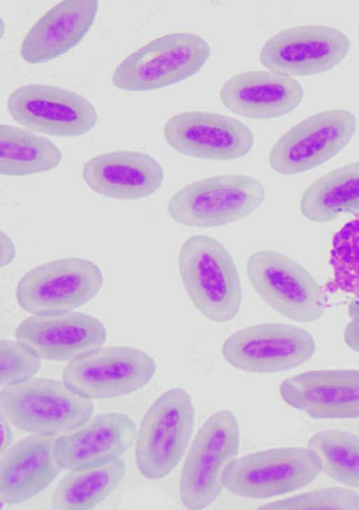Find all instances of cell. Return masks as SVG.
<instances>
[{
  "label": "cell",
  "mask_w": 359,
  "mask_h": 510,
  "mask_svg": "<svg viewBox=\"0 0 359 510\" xmlns=\"http://www.w3.org/2000/svg\"><path fill=\"white\" fill-rule=\"evenodd\" d=\"M178 268L188 296L204 316L217 322L236 316L243 297L240 276L221 242L208 235L190 237L180 249Z\"/></svg>",
  "instance_id": "obj_1"
},
{
  "label": "cell",
  "mask_w": 359,
  "mask_h": 510,
  "mask_svg": "<svg viewBox=\"0 0 359 510\" xmlns=\"http://www.w3.org/2000/svg\"><path fill=\"white\" fill-rule=\"evenodd\" d=\"M92 399L72 391L63 381L36 378L2 388L1 411L18 428L36 435H61L86 422Z\"/></svg>",
  "instance_id": "obj_2"
},
{
  "label": "cell",
  "mask_w": 359,
  "mask_h": 510,
  "mask_svg": "<svg viewBox=\"0 0 359 510\" xmlns=\"http://www.w3.org/2000/svg\"><path fill=\"white\" fill-rule=\"evenodd\" d=\"M210 55L205 39L191 32L158 37L126 57L114 69V85L127 91L164 88L196 74Z\"/></svg>",
  "instance_id": "obj_3"
},
{
  "label": "cell",
  "mask_w": 359,
  "mask_h": 510,
  "mask_svg": "<svg viewBox=\"0 0 359 510\" xmlns=\"http://www.w3.org/2000/svg\"><path fill=\"white\" fill-rule=\"evenodd\" d=\"M265 189L254 177L242 174L213 176L180 188L170 200L167 211L177 223L210 228L233 223L257 209Z\"/></svg>",
  "instance_id": "obj_4"
},
{
  "label": "cell",
  "mask_w": 359,
  "mask_h": 510,
  "mask_svg": "<svg viewBox=\"0 0 359 510\" xmlns=\"http://www.w3.org/2000/svg\"><path fill=\"white\" fill-rule=\"evenodd\" d=\"M194 408L183 389L161 394L145 413L137 434L135 462L142 476L161 479L177 466L191 436Z\"/></svg>",
  "instance_id": "obj_5"
},
{
  "label": "cell",
  "mask_w": 359,
  "mask_h": 510,
  "mask_svg": "<svg viewBox=\"0 0 359 510\" xmlns=\"http://www.w3.org/2000/svg\"><path fill=\"white\" fill-rule=\"evenodd\" d=\"M239 427L229 411L214 413L203 423L184 460L180 480V497L189 509H203L220 495L222 474L238 453Z\"/></svg>",
  "instance_id": "obj_6"
},
{
  "label": "cell",
  "mask_w": 359,
  "mask_h": 510,
  "mask_svg": "<svg viewBox=\"0 0 359 510\" xmlns=\"http://www.w3.org/2000/svg\"><path fill=\"white\" fill-rule=\"evenodd\" d=\"M320 471V460L309 447H282L235 458L224 470L222 481L234 495L266 499L306 486Z\"/></svg>",
  "instance_id": "obj_7"
},
{
  "label": "cell",
  "mask_w": 359,
  "mask_h": 510,
  "mask_svg": "<svg viewBox=\"0 0 359 510\" xmlns=\"http://www.w3.org/2000/svg\"><path fill=\"white\" fill-rule=\"evenodd\" d=\"M249 281L260 298L280 315L299 322H311L324 313L323 288L302 266L272 250H260L246 265Z\"/></svg>",
  "instance_id": "obj_8"
},
{
  "label": "cell",
  "mask_w": 359,
  "mask_h": 510,
  "mask_svg": "<svg viewBox=\"0 0 359 510\" xmlns=\"http://www.w3.org/2000/svg\"><path fill=\"white\" fill-rule=\"evenodd\" d=\"M103 284V275L94 262L65 258L39 265L17 284L16 300L32 315L72 311L90 301Z\"/></svg>",
  "instance_id": "obj_9"
},
{
  "label": "cell",
  "mask_w": 359,
  "mask_h": 510,
  "mask_svg": "<svg viewBox=\"0 0 359 510\" xmlns=\"http://www.w3.org/2000/svg\"><path fill=\"white\" fill-rule=\"evenodd\" d=\"M156 368L154 359L139 349L101 347L69 361L63 370L62 381L83 398L109 399L144 387Z\"/></svg>",
  "instance_id": "obj_10"
},
{
  "label": "cell",
  "mask_w": 359,
  "mask_h": 510,
  "mask_svg": "<svg viewBox=\"0 0 359 510\" xmlns=\"http://www.w3.org/2000/svg\"><path fill=\"white\" fill-rule=\"evenodd\" d=\"M356 125L355 116L346 109L312 115L278 139L269 153V163L282 174L312 170L338 154L352 139Z\"/></svg>",
  "instance_id": "obj_11"
},
{
  "label": "cell",
  "mask_w": 359,
  "mask_h": 510,
  "mask_svg": "<svg viewBox=\"0 0 359 510\" xmlns=\"http://www.w3.org/2000/svg\"><path fill=\"white\" fill-rule=\"evenodd\" d=\"M316 343L304 329L287 324H258L226 339L222 352L233 367L246 372L276 373L296 368L314 354Z\"/></svg>",
  "instance_id": "obj_12"
},
{
  "label": "cell",
  "mask_w": 359,
  "mask_h": 510,
  "mask_svg": "<svg viewBox=\"0 0 359 510\" xmlns=\"http://www.w3.org/2000/svg\"><path fill=\"white\" fill-rule=\"evenodd\" d=\"M11 117L33 132L57 137H76L95 125L93 104L71 90L44 84H27L15 89L7 99Z\"/></svg>",
  "instance_id": "obj_13"
},
{
  "label": "cell",
  "mask_w": 359,
  "mask_h": 510,
  "mask_svg": "<svg viewBox=\"0 0 359 510\" xmlns=\"http://www.w3.org/2000/svg\"><path fill=\"white\" fill-rule=\"evenodd\" d=\"M351 42L341 30L312 24L292 27L271 37L260 51L266 69L292 77L332 69L346 56Z\"/></svg>",
  "instance_id": "obj_14"
},
{
  "label": "cell",
  "mask_w": 359,
  "mask_h": 510,
  "mask_svg": "<svg viewBox=\"0 0 359 510\" xmlns=\"http://www.w3.org/2000/svg\"><path fill=\"white\" fill-rule=\"evenodd\" d=\"M164 137L175 151L187 156L230 160L248 154L255 136L248 125L224 114L201 111L177 113L167 120Z\"/></svg>",
  "instance_id": "obj_15"
},
{
  "label": "cell",
  "mask_w": 359,
  "mask_h": 510,
  "mask_svg": "<svg viewBox=\"0 0 359 510\" xmlns=\"http://www.w3.org/2000/svg\"><path fill=\"white\" fill-rule=\"evenodd\" d=\"M15 337L41 359L69 361L101 347L107 338V329L93 315L69 311L32 315L17 326Z\"/></svg>",
  "instance_id": "obj_16"
},
{
  "label": "cell",
  "mask_w": 359,
  "mask_h": 510,
  "mask_svg": "<svg viewBox=\"0 0 359 510\" xmlns=\"http://www.w3.org/2000/svg\"><path fill=\"white\" fill-rule=\"evenodd\" d=\"M137 434L135 422L128 415L101 413L56 437L55 457L62 469L104 465L121 457L133 446Z\"/></svg>",
  "instance_id": "obj_17"
},
{
  "label": "cell",
  "mask_w": 359,
  "mask_h": 510,
  "mask_svg": "<svg viewBox=\"0 0 359 510\" xmlns=\"http://www.w3.org/2000/svg\"><path fill=\"white\" fill-rule=\"evenodd\" d=\"M279 392L285 403L314 419L359 418V370L306 371L283 381Z\"/></svg>",
  "instance_id": "obj_18"
},
{
  "label": "cell",
  "mask_w": 359,
  "mask_h": 510,
  "mask_svg": "<svg viewBox=\"0 0 359 510\" xmlns=\"http://www.w3.org/2000/svg\"><path fill=\"white\" fill-rule=\"evenodd\" d=\"M302 84L291 76L272 70L239 73L222 87V104L235 114L253 119L284 116L302 102Z\"/></svg>",
  "instance_id": "obj_19"
},
{
  "label": "cell",
  "mask_w": 359,
  "mask_h": 510,
  "mask_svg": "<svg viewBox=\"0 0 359 510\" xmlns=\"http://www.w3.org/2000/svg\"><path fill=\"white\" fill-rule=\"evenodd\" d=\"M83 178L95 193L110 198L137 200L154 193L163 183L160 163L142 152L119 150L100 154L83 167Z\"/></svg>",
  "instance_id": "obj_20"
},
{
  "label": "cell",
  "mask_w": 359,
  "mask_h": 510,
  "mask_svg": "<svg viewBox=\"0 0 359 510\" xmlns=\"http://www.w3.org/2000/svg\"><path fill=\"white\" fill-rule=\"evenodd\" d=\"M99 3L95 0H66L46 11L22 41L25 62H46L76 46L93 25Z\"/></svg>",
  "instance_id": "obj_21"
},
{
  "label": "cell",
  "mask_w": 359,
  "mask_h": 510,
  "mask_svg": "<svg viewBox=\"0 0 359 510\" xmlns=\"http://www.w3.org/2000/svg\"><path fill=\"white\" fill-rule=\"evenodd\" d=\"M53 436L24 438L1 457L0 499L15 504L36 496L59 475Z\"/></svg>",
  "instance_id": "obj_22"
},
{
  "label": "cell",
  "mask_w": 359,
  "mask_h": 510,
  "mask_svg": "<svg viewBox=\"0 0 359 510\" xmlns=\"http://www.w3.org/2000/svg\"><path fill=\"white\" fill-rule=\"evenodd\" d=\"M300 211L315 222L359 212V162L339 167L313 181L302 195Z\"/></svg>",
  "instance_id": "obj_23"
},
{
  "label": "cell",
  "mask_w": 359,
  "mask_h": 510,
  "mask_svg": "<svg viewBox=\"0 0 359 510\" xmlns=\"http://www.w3.org/2000/svg\"><path fill=\"white\" fill-rule=\"evenodd\" d=\"M62 159L49 139L17 126H0V172L6 176L41 173L56 167Z\"/></svg>",
  "instance_id": "obj_24"
},
{
  "label": "cell",
  "mask_w": 359,
  "mask_h": 510,
  "mask_svg": "<svg viewBox=\"0 0 359 510\" xmlns=\"http://www.w3.org/2000/svg\"><path fill=\"white\" fill-rule=\"evenodd\" d=\"M126 473L121 457L108 464L72 470L57 485L54 509H90L104 500L120 485Z\"/></svg>",
  "instance_id": "obj_25"
},
{
  "label": "cell",
  "mask_w": 359,
  "mask_h": 510,
  "mask_svg": "<svg viewBox=\"0 0 359 510\" xmlns=\"http://www.w3.org/2000/svg\"><path fill=\"white\" fill-rule=\"evenodd\" d=\"M308 447L318 456L321 471L334 481L359 488V435L326 429L314 434Z\"/></svg>",
  "instance_id": "obj_26"
},
{
  "label": "cell",
  "mask_w": 359,
  "mask_h": 510,
  "mask_svg": "<svg viewBox=\"0 0 359 510\" xmlns=\"http://www.w3.org/2000/svg\"><path fill=\"white\" fill-rule=\"evenodd\" d=\"M332 277L328 291H341L359 301V216L347 222L334 235L330 251Z\"/></svg>",
  "instance_id": "obj_27"
},
{
  "label": "cell",
  "mask_w": 359,
  "mask_h": 510,
  "mask_svg": "<svg viewBox=\"0 0 359 510\" xmlns=\"http://www.w3.org/2000/svg\"><path fill=\"white\" fill-rule=\"evenodd\" d=\"M41 358L20 340L0 341V385L8 387L33 378L41 367Z\"/></svg>",
  "instance_id": "obj_28"
},
{
  "label": "cell",
  "mask_w": 359,
  "mask_h": 510,
  "mask_svg": "<svg viewBox=\"0 0 359 510\" xmlns=\"http://www.w3.org/2000/svg\"><path fill=\"white\" fill-rule=\"evenodd\" d=\"M259 509H359V494L346 488H326L266 504Z\"/></svg>",
  "instance_id": "obj_29"
},
{
  "label": "cell",
  "mask_w": 359,
  "mask_h": 510,
  "mask_svg": "<svg viewBox=\"0 0 359 510\" xmlns=\"http://www.w3.org/2000/svg\"><path fill=\"white\" fill-rule=\"evenodd\" d=\"M344 340L351 349L359 352V317L353 318L346 326Z\"/></svg>",
  "instance_id": "obj_30"
},
{
  "label": "cell",
  "mask_w": 359,
  "mask_h": 510,
  "mask_svg": "<svg viewBox=\"0 0 359 510\" xmlns=\"http://www.w3.org/2000/svg\"><path fill=\"white\" fill-rule=\"evenodd\" d=\"M10 421L2 411L0 413L1 446L0 456L2 457L9 449L12 442V430Z\"/></svg>",
  "instance_id": "obj_31"
},
{
  "label": "cell",
  "mask_w": 359,
  "mask_h": 510,
  "mask_svg": "<svg viewBox=\"0 0 359 510\" xmlns=\"http://www.w3.org/2000/svg\"><path fill=\"white\" fill-rule=\"evenodd\" d=\"M1 266L8 265L15 257V247L10 237L1 233Z\"/></svg>",
  "instance_id": "obj_32"
},
{
  "label": "cell",
  "mask_w": 359,
  "mask_h": 510,
  "mask_svg": "<svg viewBox=\"0 0 359 510\" xmlns=\"http://www.w3.org/2000/svg\"><path fill=\"white\" fill-rule=\"evenodd\" d=\"M348 313L352 319L359 317V301L353 299L349 303Z\"/></svg>",
  "instance_id": "obj_33"
},
{
  "label": "cell",
  "mask_w": 359,
  "mask_h": 510,
  "mask_svg": "<svg viewBox=\"0 0 359 510\" xmlns=\"http://www.w3.org/2000/svg\"><path fill=\"white\" fill-rule=\"evenodd\" d=\"M358 34H359V28H358Z\"/></svg>",
  "instance_id": "obj_34"
}]
</instances>
